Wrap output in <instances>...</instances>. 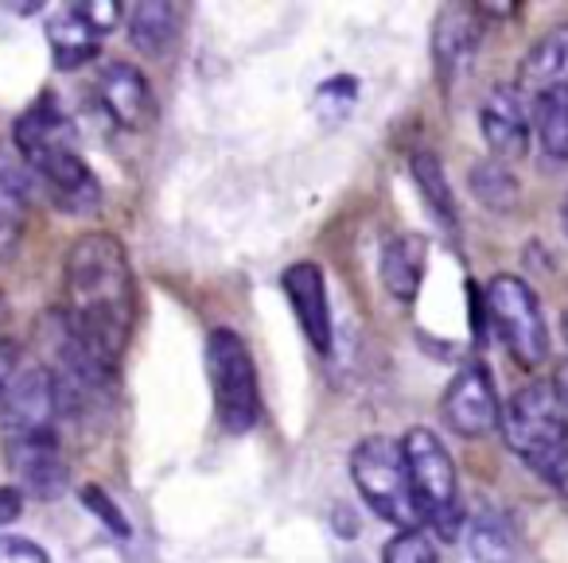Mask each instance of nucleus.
<instances>
[{"instance_id":"obj_1","label":"nucleus","mask_w":568,"mask_h":563,"mask_svg":"<svg viewBox=\"0 0 568 563\" xmlns=\"http://www.w3.org/2000/svg\"><path fill=\"white\" fill-rule=\"evenodd\" d=\"M67 304L59 307L94 358L118 369L136 323V280L113 234H82L63 260Z\"/></svg>"},{"instance_id":"obj_2","label":"nucleus","mask_w":568,"mask_h":563,"mask_svg":"<svg viewBox=\"0 0 568 563\" xmlns=\"http://www.w3.org/2000/svg\"><path fill=\"white\" fill-rule=\"evenodd\" d=\"M503 439L537 478L568 490V412L552 381H529L498 416Z\"/></svg>"},{"instance_id":"obj_3","label":"nucleus","mask_w":568,"mask_h":563,"mask_svg":"<svg viewBox=\"0 0 568 563\" xmlns=\"http://www.w3.org/2000/svg\"><path fill=\"white\" fill-rule=\"evenodd\" d=\"M405 467H409L413 498L420 509V524L444 540H456L464 521V501H459V478L444 439L433 428H409L402 439Z\"/></svg>"},{"instance_id":"obj_4","label":"nucleus","mask_w":568,"mask_h":563,"mask_svg":"<svg viewBox=\"0 0 568 563\" xmlns=\"http://www.w3.org/2000/svg\"><path fill=\"white\" fill-rule=\"evenodd\" d=\"M351 478H355L363 501L389 521L397 532L420 529V509L413 498L409 467H405V451L397 439L389 436H366L351 451Z\"/></svg>"},{"instance_id":"obj_5","label":"nucleus","mask_w":568,"mask_h":563,"mask_svg":"<svg viewBox=\"0 0 568 563\" xmlns=\"http://www.w3.org/2000/svg\"><path fill=\"white\" fill-rule=\"evenodd\" d=\"M206 377H211L214 416H219L222 431H230V436L253 431V423L261 420V381L242 335L226 327L211 330V338H206Z\"/></svg>"},{"instance_id":"obj_6","label":"nucleus","mask_w":568,"mask_h":563,"mask_svg":"<svg viewBox=\"0 0 568 563\" xmlns=\"http://www.w3.org/2000/svg\"><path fill=\"white\" fill-rule=\"evenodd\" d=\"M483 311H487L490 327L498 330V338L518 366L534 369L549 358V327H545L541 304L521 276H495L483 291Z\"/></svg>"},{"instance_id":"obj_7","label":"nucleus","mask_w":568,"mask_h":563,"mask_svg":"<svg viewBox=\"0 0 568 563\" xmlns=\"http://www.w3.org/2000/svg\"><path fill=\"white\" fill-rule=\"evenodd\" d=\"M0 443H4V462H9V474L17 478L12 485H20V490H24V498H40V501L63 498L67 485H71V467H67L59 428L0 436Z\"/></svg>"},{"instance_id":"obj_8","label":"nucleus","mask_w":568,"mask_h":563,"mask_svg":"<svg viewBox=\"0 0 568 563\" xmlns=\"http://www.w3.org/2000/svg\"><path fill=\"white\" fill-rule=\"evenodd\" d=\"M440 412L448 420V428L464 439H479L487 431L498 428V416H503V405H498V389L490 381L487 366H464L456 377L448 381L440 400Z\"/></svg>"},{"instance_id":"obj_9","label":"nucleus","mask_w":568,"mask_h":563,"mask_svg":"<svg viewBox=\"0 0 568 563\" xmlns=\"http://www.w3.org/2000/svg\"><path fill=\"white\" fill-rule=\"evenodd\" d=\"M479 129L498 164H518L529 152V98L518 86H495L479 105Z\"/></svg>"},{"instance_id":"obj_10","label":"nucleus","mask_w":568,"mask_h":563,"mask_svg":"<svg viewBox=\"0 0 568 563\" xmlns=\"http://www.w3.org/2000/svg\"><path fill=\"white\" fill-rule=\"evenodd\" d=\"M284 299L293 307L296 323H301L308 346L327 358L332 354V299H327V276L316 260H296L293 268H284L281 276Z\"/></svg>"},{"instance_id":"obj_11","label":"nucleus","mask_w":568,"mask_h":563,"mask_svg":"<svg viewBox=\"0 0 568 563\" xmlns=\"http://www.w3.org/2000/svg\"><path fill=\"white\" fill-rule=\"evenodd\" d=\"M98 102L125 133H144L156 121V94L133 63H105L98 74Z\"/></svg>"},{"instance_id":"obj_12","label":"nucleus","mask_w":568,"mask_h":563,"mask_svg":"<svg viewBox=\"0 0 568 563\" xmlns=\"http://www.w3.org/2000/svg\"><path fill=\"white\" fill-rule=\"evenodd\" d=\"M12 141L17 152L28 167H36L40 160L59 156V152L79 149V133H74V121L67 117V110L51 94H43L40 102H32L12 125Z\"/></svg>"},{"instance_id":"obj_13","label":"nucleus","mask_w":568,"mask_h":563,"mask_svg":"<svg viewBox=\"0 0 568 563\" xmlns=\"http://www.w3.org/2000/svg\"><path fill=\"white\" fill-rule=\"evenodd\" d=\"M36 175L48 198L67 214H94L102 206V187H98L94 172L87 167L82 152H59V156L40 160L36 167H28Z\"/></svg>"},{"instance_id":"obj_14","label":"nucleus","mask_w":568,"mask_h":563,"mask_svg":"<svg viewBox=\"0 0 568 563\" xmlns=\"http://www.w3.org/2000/svg\"><path fill=\"white\" fill-rule=\"evenodd\" d=\"M428 268V237L425 234H397L382 245L378 276L386 284V291L402 304H413L425 284Z\"/></svg>"},{"instance_id":"obj_15","label":"nucleus","mask_w":568,"mask_h":563,"mask_svg":"<svg viewBox=\"0 0 568 563\" xmlns=\"http://www.w3.org/2000/svg\"><path fill=\"white\" fill-rule=\"evenodd\" d=\"M183 32V9L168 0H141L129 12V40L141 55L164 59Z\"/></svg>"},{"instance_id":"obj_16","label":"nucleus","mask_w":568,"mask_h":563,"mask_svg":"<svg viewBox=\"0 0 568 563\" xmlns=\"http://www.w3.org/2000/svg\"><path fill=\"white\" fill-rule=\"evenodd\" d=\"M565 82H568V28H552V32L541 35V40L529 48V55L521 59L518 90L537 98L552 86H565Z\"/></svg>"},{"instance_id":"obj_17","label":"nucleus","mask_w":568,"mask_h":563,"mask_svg":"<svg viewBox=\"0 0 568 563\" xmlns=\"http://www.w3.org/2000/svg\"><path fill=\"white\" fill-rule=\"evenodd\" d=\"M98 40L102 35L82 20V12L74 4L59 9L55 17L48 20V43H51V59H55L59 71H79L90 59L98 55Z\"/></svg>"},{"instance_id":"obj_18","label":"nucleus","mask_w":568,"mask_h":563,"mask_svg":"<svg viewBox=\"0 0 568 563\" xmlns=\"http://www.w3.org/2000/svg\"><path fill=\"white\" fill-rule=\"evenodd\" d=\"M479 51V32L467 9H444L436 20V66H440L444 82L456 79Z\"/></svg>"},{"instance_id":"obj_19","label":"nucleus","mask_w":568,"mask_h":563,"mask_svg":"<svg viewBox=\"0 0 568 563\" xmlns=\"http://www.w3.org/2000/svg\"><path fill=\"white\" fill-rule=\"evenodd\" d=\"M529 129L545 156L568 164V82L529 98Z\"/></svg>"},{"instance_id":"obj_20","label":"nucleus","mask_w":568,"mask_h":563,"mask_svg":"<svg viewBox=\"0 0 568 563\" xmlns=\"http://www.w3.org/2000/svg\"><path fill=\"white\" fill-rule=\"evenodd\" d=\"M36 175L28 172L24 160L12 152H0V234H20L32 206Z\"/></svg>"},{"instance_id":"obj_21","label":"nucleus","mask_w":568,"mask_h":563,"mask_svg":"<svg viewBox=\"0 0 568 563\" xmlns=\"http://www.w3.org/2000/svg\"><path fill=\"white\" fill-rule=\"evenodd\" d=\"M409 167H413V183H417V191L425 195L433 218L444 222L448 229H456L459 226V211H456V198H452L448 175H444L440 160H436L433 152H417Z\"/></svg>"},{"instance_id":"obj_22","label":"nucleus","mask_w":568,"mask_h":563,"mask_svg":"<svg viewBox=\"0 0 568 563\" xmlns=\"http://www.w3.org/2000/svg\"><path fill=\"white\" fill-rule=\"evenodd\" d=\"M467 183H471V195L479 198L487 211H514L518 206V180H514V172L506 164H498V160H483V164H475L471 172H467Z\"/></svg>"},{"instance_id":"obj_23","label":"nucleus","mask_w":568,"mask_h":563,"mask_svg":"<svg viewBox=\"0 0 568 563\" xmlns=\"http://www.w3.org/2000/svg\"><path fill=\"white\" fill-rule=\"evenodd\" d=\"M79 498H82V505H87L90 513H94L98 521H102L105 529H110L118 540H129V536H133V524H129V516L121 513L118 501H113L110 493L102 490V485L87 482V485H82V490H79Z\"/></svg>"},{"instance_id":"obj_24","label":"nucleus","mask_w":568,"mask_h":563,"mask_svg":"<svg viewBox=\"0 0 568 563\" xmlns=\"http://www.w3.org/2000/svg\"><path fill=\"white\" fill-rule=\"evenodd\" d=\"M382 563H440V555H436L433 540H428L425 532L409 529L389 540L386 552H382Z\"/></svg>"},{"instance_id":"obj_25","label":"nucleus","mask_w":568,"mask_h":563,"mask_svg":"<svg viewBox=\"0 0 568 563\" xmlns=\"http://www.w3.org/2000/svg\"><path fill=\"white\" fill-rule=\"evenodd\" d=\"M358 98V82L351 79V74H339V79L324 82L316 94V110L324 121H343L351 113V105H355Z\"/></svg>"},{"instance_id":"obj_26","label":"nucleus","mask_w":568,"mask_h":563,"mask_svg":"<svg viewBox=\"0 0 568 563\" xmlns=\"http://www.w3.org/2000/svg\"><path fill=\"white\" fill-rule=\"evenodd\" d=\"M74 9L82 12V20H87L98 35L113 32V28L121 24V17H125V4H121V0H90V4H74Z\"/></svg>"},{"instance_id":"obj_27","label":"nucleus","mask_w":568,"mask_h":563,"mask_svg":"<svg viewBox=\"0 0 568 563\" xmlns=\"http://www.w3.org/2000/svg\"><path fill=\"white\" fill-rule=\"evenodd\" d=\"M0 560L4 563H51V555L28 536H0Z\"/></svg>"},{"instance_id":"obj_28","label":"nucleus","mask_w":568,"mask_h":563,"mask_svg":"<svg viewBox=\"0 0 568 563\" xmlns=\"http://www.w3.org/2000/svg\"><path fill=\"white\" fill-rule=\"evenodd\" d=\"M17 373H20V346L12 338H0V400H4V392H9Z\"/></svg>"},{"instance_id":"obj_29","label":"nucleus","mask_w":568,"mask_h":563,"mask_svg":"<svg viewBox=\"0 0 568 563\" xmlns=\"http://www.w3.org/2000/svg\"><path fill=\"white\" fill-rule=\"evenodd\" d=\"M24 490L20 485H0V529L4 524H12V521H20V513H24Z\"/></svg>"},{"instance_id":"obj_30","label":"nucleus","mask_w":568,"mask_h":563,"mask_svg":"<svg viewBox=\"0 0 568 563\" xmlns=\"http://www.w3.org/2000/svg\"><path fill=\"white\" fill-rule=\"evenodd\" d=\"M475 12H495V17H514V12H518V4H479Z\"/></svg>"},{"instance_id":"obj_31","label":"nucleus","mask_w":568,"mask_h":563,"mask_svg":"<svg viewBox=\"0 0 568 563\" xmlns=\"http://www.w3.org/2000/svg\"><path fill=\"white\" fill-rule=\"evenodd\" d=\"M17 242H20V234H0V260H4L12 249H17Z\"/></svg>"},{"instance_id":"obj_32","label":"nucleus","mask_w":568,"mask_h":563,"mask_svg":"<svg viewBox=\"0 0 568 563\" xmlns=\"http://www.w3.org/2000/svg\"><path fill=\"white\" fill-rule=\"evenodd\" d=\"M560 226H565V237H568V191H565V203H560Z\"/></svg>"},{"instance_id":"obj_33","label":"nucleus","mask_w":568,"mask_h":563,"mask_svg":"<svg viewBox=\"0 0 568 563\" xmlns=\"http://www.w3.org/2000/svg\"><path fill=\"white\" fill-rule=\"evenodd\" d=\"M560 327H565V342H568V311H565V319H560Z\"/></svg>"},{"instance_id":"obj_34","label":"nucleus","mask_w":568,"mask_h":563,"mask_svg":"<svg viewBox=\"0 0 568 563\" xmlns=\"http://www.w3.org/2000/svg\"><path fill=\"white\" fill-rule=\"evenodd\" d=\"M0 315H4V296H0Z\"/></svg>"}]
</instances>
